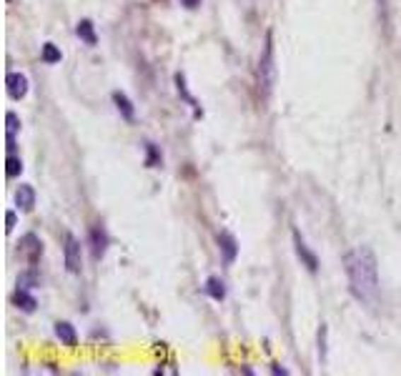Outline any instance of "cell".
I'll return each instance as SVG.
<instances>
[{"label": "cell", "instance_id": "2e32d148", "mask_svg": "<svg viewBox=\"0 0 401 376\" xmlns=\"http://www.w3.org/2000/svg\"><path fill=\"white\" fill-rule=\"evenodd\" d=\"M18 286H21V288H35V286H40V276H38V271H35V266H30L28 271H23L21 276H18Z\"/></svg>", "mask_w": 401, "mask_h": 376}, {"label": "cell", "instance_id": "7c38bea8", "mask_svg": "<svg viewBox=\"0 0 401 376\" xmlns=\"http://www.w3.org/2000/svg\"><path fill=\"white\" fill-rule=\"evenodd\" d=\"M16 204L21 211H33L35 206V188L33 186H21L18 188V194H16Z\"/></svg>", "mask_w": 401, "mask_h": 376}, {"label": "cell", "instance_id": "8992f818", "mask_svg": "<svg viewBox=\"0 0 401 376\" xmlns=\"http://www.w3.org/2000/svg\"><path fill=\"white\" fill-rule=\"evenodd\" d=\"M6 86H8V95L13 100H23L28 95V78L23 73H8Z\"/></svg>", "mask_w": 401, "mask_h": 376}, {"label": "cell", "instance_id": "44dd1931", "mask_svg": "<svg viewBox=\"0 0 401 376\" xmlns=\"http://www.w3.org/2000/svg\"><path fill=\"white\" fill-rule=\"evenodd\" d=\"M146 163H149V168H156L161 163V155H158V151H156L153 143H149V160H146Z\"/></svg>", "mask_w": 401, "mask_h": 376}, {"label": "cell", "instance_id": "ac0fdd59", "mask_svg": "<svg viewBox=\"0 0 401 376\" xmlns=\"http://www.w3.org/2000/svg\"><path fill=\"white\" fill-rule=\"evenodd\" d=\"M6 173H8V178H16V176H21V173H23V160L18 158V155L8 153V160H6Z\"/></svg>", "mask_w": 401, "mask_h": 376}, {"label": "cell", "instance_id": "3957f363", "mask_svg": "<svg viewBox=\"0 0 401 376\" xmlns=\"http://www.w3.org/2000/svg\"><path fill=\"white\" fill-rule=\"evenodd\" d=\"M63 264H66L68 274H81V269H83L81 241H78L73 233H66V236H63Z\"/></svg>", "mask_w": 401, "mask_h": 376}, {"label": "cell", "instance_id": "8fae6325", "mask_svg": "<svg viewBox=\"0 0 401 376\" xmlns=\"http://www.w3.org/2000/svg\"><path fill=\"white\" fill-rule=\"evenodd\" d=\"M113 103H116L118 113H121L126 121H133V118H136V105L131 103V98H128L126 93H121V90H113Z\"/></svg>", "mask_w": 401, "mask_h": 376}, {"label": "cell", "instance_id": "cb8c5ba5", "mask_svg": "<svg viewBox=\"0 0 401 376\" xmlns=\"http://www.w3.org/2000/svg\"><path fill=\"white\" fill-rule=\"evenodd\" d=\"M271 371H274V374H289V371H286L284 366H279V364H274V369H271Z\"/></svg>", "mask_w": 401, "mask_h": 376}, {"label": "cell", "instance_id": "ba28073f", "mask_svg": "<svg viewBox=\"0 0 401 376\" xmlns=\"http://www.w3.org/2000/svg\"><path fill=\"white\" fill-rule=\"evenodd\" d=\"M105 249H108V233L98 223V226L91 228V251H93V259H100L105 254Z\"/></svg>", "mask_w": 401, "mask_h": 376}, {"label": "cell", "instance_id": "603a6c76", "mask_svg": "<svg viewBox=\"0 0 401 376\" xmlns=\"http://www.w3.org/2000/svg\"><path fill=\"white\" fill-rule=\"evenodd\" d=\"M181 6H186L188 11H196V8L201 6V0H181Z\"/></svg>", "mask_w": 401, "mask_h": 376}, {"label": "cell", "instance_id": "7a4b0ae2", "mask_svg": "<svg viewBox=\"0 0 401 376\" xmlns=\"http://www.w3.org/2000/svg\"><path fill=\"white\" fill-rule=\"evenodd\" d=\"M274 83H276V56H274V33L269 30L264 40V50H261V58H259V68H256V86H259L264 98L271 95Z\"/></svg>", "mask_w": 401, "mask_h": 376}, {"label": "cell", "instance_id": "6da1fadb", "mask_svg": "<svg viewBox=\"0 0 401 376\" xmlns=\"http://www.w3.org/2000/svg\"><path fill=\"white\" fill-rule=\"evenodd\" d=\"M349 291L356 301L374 306L379 301V261L368 246H354L344 256Z\"/></svg>", "mask_w": 401, "mask_h": 376}, {"label": "cell", "instance_id": "ffe728a7", "mask_svg": "<svg viewBox=\"0 0 401 376\" xmlns=\"http://www.w3.org/2000/svg\"><path fill=\"white\" fill-rule=\"evenodd\" d=\"M326 334H329V329H326V324H321L319 329V359L326 361Z\"/></svg>", "mask_w": 401, "mask_h": 376}, {"label": "cell", "instance_id": "9a60e30c", "mask_svg": "<svg viewBox=\"0 0 401 376\" xmlns=\"http://www.w3.org/2000/svg\"><path fill=\"white\" fill-rule=\"evenodd\" d=\"M206 293H209L211 299L214 301H223L226 299V286H223V281H221L219 276H209L206 278Z\"/></svg>", "mask_w": 401, "mask_h": 376}, {"label": "cell", "instance_id": "d6986e66", "mask_svg": "<svg viewBox=\"0 0 401 376\" xmlns=\"http://www.w3.org/2000/svg\"><path fill=\"white\" fill-rule=\"evenodd\" d=\"M21 131V118L16 116L13 111L6 113V136H16Z\"/></svg>", "mask_w": 401, "mask_h": 376}, {"label": "cell", "instance_id": "9c48e42d", "mask_svg": "<svg viewBox=\"0 0 401 376\" xmlns=\"http://www.w3.org/2000/svg\"><path fill=\"white\" fill-rule=\"evenodd\" d=\"M13 304H16L21 311H25V314H33V311L38 309V301L28 293V288H21V286H18L16 293H13Z\"/></svg>", "mask_w": 401, "mask_h": 376}, {"label": "cell", "instance_id": "30bf717a", "mask_svg": "<svg viewBox=\"0 0 401 376\" xmlns=\"http://www.w3.org/2000/svg\"><path fill=\"white\" fill-rule=\"evenodd\" d=\"M76 35H78V38H81L86 45H95V43H98V35H95V25H93V20H88V18L78 20Z\"/></svg>", "mask_w": 401, "mask_h": 376}, {"label": "cell", "instance_id": "7402d4cb", "mask_svg": "<svg viewBox=\"0 0 401 376\" xmlns=\"http://www.w3.org/2000/svg\"><path fill=\"white\" fill-rule=\"evenodd\" d=\"M16 228V211H8L6 213V231L11 233Z\"/></svg>", "mask_w": 401, "mask_h": 376}, {"label": "cell", "instance_id": "277c9868", "mask_svg": "<svg viewBox=\"0 0 401 376\" xmlns=\"http://www.w3.org/2000/svg\"><path fill=\"white\" fill-rule=\"evenodd\" d=\"M294 251H296L301 266H306L311 274L319 271V266H321L319 264V256H316L311 249H308V244L303 241V236H301V231H298V228H294Z\"/></svg>", "mask_w": 401, "mask_h": 376}, {"label": "cell", "instance_id": "5bb4252c", "mask_svg": "<svg viewBox=\"0 0 401 376\" xmlns=\"http://www.w3.org/2000/svg\"><path fill=\"white\" fill-rule=\"evenodd\" d=\"M176 88H178V95H181V98L186 100V103L193 108V113H196V118H201V113H204V111H201V105H198V100L193 98L191 93H188V88H186V78H183L181 73H178V76H176Z\"/></svg>", "mask_w": 401, "mask_h": 376}, {"label": "cell", "instance_id": "5b68a950", "mask_svg": "<svg viewBox=\"0 0 401 376\" xmlns=\"http://www.w3.org/2000/svg\"><path fill=\"white\" fill-rule=\"evenodd\" d=\"M21 256L28 261V266H35L43 256V241L35 233H25L21 238Z\"/></svg>", "mask_w": 401, "mask_h": 376}, {"label": "cell", "instance_id": "52a82bcc", "mask_svg": "<svg viewBox=\"0 0 401 376\" xmlns=\"http://www.w3.org/2000/svg\"><path fill=\"white\" fill-rule=\"evenodd\" d=\"M219 249H221V256H223V261L228 266L236 261V256H238V241L228 231H221L219 233Z\"/></svg>", "mask_w": 401, "mask_h": 376}, {"label": "cell", "instance_id": "4fadbf2b", "mask_svg": "<svg viewBox=\"0 0 401 376\" xmlns=\"http://www.w3.org/2000/svg\"><path fill=\"white\" fill-rule=\"evenodd\" d=\"M55 336L61 339V343H66V346H76L78 343L76 329H73V324H68V321H58V324H55Z\"/></svg>", "mask_w": 401, "mask_h": 376}, {"label": "cell", "instance_id": "e0dca14e", "mask_svg": "<svg viewBox=\"0 0 401 376\" xmlns=\"http://www.w3.org/2000/svg\"><path fill=\"white\" fill-rule=\"evenodd\" d=\"M40 58H43V63H48V66H55V63L63 61V53L58 48H55L53 43H45L43 45V53H40Z\"/></svg>", "mask_w": 401, "mask_h": 376}]
</instances>
